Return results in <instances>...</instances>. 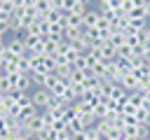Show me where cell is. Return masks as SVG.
<instances>
[{
    "label": "cell",
    "instance_id": "cell-1",
    "mask_svg": "<svg viewBox=\"0 0 150 140\" xmlns=\"http://www.w3.org/2000/svg\"><path fill=\"white\" fill-rule=\"evenodd\" d=\"M7 77H9V84H12V93H30L35 89L30 75H26V72H9Z\"/></svg>",
    "mask_w": 150,
    "mask_h": 140
},
{
    "label": "cell",
    "instance_id": "cell-2",
    "mask_svg": "<svg viewBox=\"0 0 150 140\" xmlns=\"http://www.w3.org/2000/svg\"><path fill=\"white\" fill-rule=\"evenodd\" d=\"M5 44H7V51H9L12 56H16V58H21V56H30L21 35H12L9 40H5Z\"/></svg>",
    "mask_w": 150,
    "mask_h": 140
},
{
    "label": "cell",
    "instance_id": "cell-3",
    "mask_svg": "<svg viewBox=\"0 0 150 140\" xmlns=\"http://www.w3.org/2000/svg\"><path fill=\"white\" fill-rule=\"evenodd\" d=\"M30 103L42 112V110H47V105L52 103V93H49L45 86H38V89L30 91Z\"/></svg>",
    "mask_w": 150,
    "mask_h": 140
},
{
    "label": "cell",
    "instance_id": "cell-4",
    "mask_svg": "<svg viewBox=\"0 0 150 140\" xmlns=\"http://www.w3.org/2000/svg\"><path fill=\"white\" fill-rule=\"evenodd\" d=\"M98 19H101V9L96 7V9H87L84 12V16H82V28L84 30H94L96 28V23H98Z\"/></svg>",
    "mask_w": 150,
    "mask_h": 140
},
{
    "label": "cell",
    "instance_id": "cell-5",
    "mask_svg": "<svg viewBox=\"0 0 150 140\" xmlns=\"http://www.w3.org/2000/svg\"><path fill=\"white\" fill-rule=\"evenodd\" d=\"M120 86H122L127 93H134V91H138V89H141V82H138L131 72H129L127 77H122V79H120Z\"/></svg>",
    "mask_w": 150,
    "mask_h": 140
},
{
    "label": "cell",
    "instance_id": "cell-6",
    "mask_svg": "<svg viewBox=\"0 0 150 140\" xmlns=\"http://www.w3.org/2000/svg\"><path fill=\"white\" fill-rule=\"evenodd\" d=\"M108 42H110V44H112V49H115V51H117V49H120V47H122V44H127V35H124V33H122V30H120V33H112V35H110V40H108Z\"/></svg>",
    "mask_w": 150,
    "mask_h": 140
},
{
    "label": "cell",
    "instance_id": "cell-7",
    "mask_svg": "<svg viewBox=\"0 0 150 140\" xmlns=\"http://www.w3.org/2000/svg\"><path fill=\"white\" fill-rule=\"evenodd\" d=\"M59 140H73V135H70V133H68V131H63V133H61V135H59Z\"/></svg>",
    "mask_w": 150,
    "mask_h": 140
},
{
    "label": "cell",
    "instance_id": "cell-8",
    "mask_svg": "<svg viewBox=\"0 0 150 140\" xmlns=\"http://www.w3.org/2000/svg\"><path fill=\"white\" fill-rule=\"evenodd\" d=\"M77 2H80L82 7H87V9H89V5H91V0H77Z\"/></svg>",
    "mask_w": 150,
    "mask_h": 140
},
{
    "label": "cell",
    "instance_id": "cell-9",
    "mask_svg": "<svg viewBox=\"0 0 150 140\" xmlns=\"http://www.w3.org/2000/svg\"><path fill=\"white\" fill-rule=\"evenodd\" d=\"M110 140H120V138H115V135H112V138H110Z\"/></svg>",
    "mask_w": 150,
    "mask_h": 140
}]
</instances>
